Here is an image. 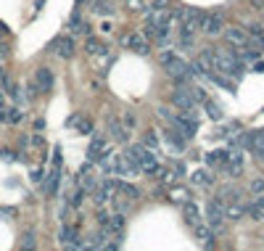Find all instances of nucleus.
Returning a JSON list of instances; mask_svg holds the SVG:
<instances>
[{"instance_id": "9", "label": "nucleus", "mask_w": 264, "mask_h": 251, "mask_svg": "<svg viewBox=\"0 0 264 251\" xmlns=\"http://www.w3.org/2000/svg\"><path fill=\"white\" fill-rule=\"evenodd\" d=\"M224 37H227V42L233 48H246L248 45V32L243 27H227L224 29Z\"/></svg>"}, {"instance_id": "31", "label": "nucleus", "mask_w": 264, "mask_h": 251, "mask_svg": "<svg viewBox=\"0 0 264 251\" xmlns=\"http://www.w3.org/2000/svg\"><path fill=\"white\" fill-rule=\"evenodd\" d=\"M143 37H148V40H153V37H156V27H153L151 21H145V27H143Z\"/></svg>"}, {"instance_id": "30", "label": "nucleus", "mask_w": 264, "mask_h": 251, "mask_svg": "<svg viewBox=\"0 0 264 251\" xmlns=\"http://www.w3.org/2000/svg\"><path fill=\"white\" fill-rule=\"evenodd\" d=\"M21 246H24V249H35V246H37V243H35V233H32V230H29V233H27V235H24V241H21Z\"/></svg>"}, {"instance_id": "8", "label": "nucleus", "mask_w": 264, "mask_h": 251, "mask_svg": "<svg viewBox=\"0 0 264 251\" xmlns=\"http://www.w3.org/2000/svg\"><path fill=\"white\" fill-rule=\"evenodd\" d=\"M50 50H53V53L56 56H59V59H72V56H74V40H72V37H56V40L53 42H50Z\"/></svg>"}, {"instance_id": "40", "label": "nucleus", "mask_w": 264, "mask_h": 251, "mask_svg": "<svg viewBox=\"0 0 264 251\" xmlns=\"http://www.w3.org/2000/svg\"><path fill=\"white\" fill-rule=\"evenodd\" d=\"M254 204H256V207H259V209L264 211V196H262V193H259V198H256V201H254Z\"/></svg>"}, {"instance_id": "5", "label": "nucleus", "mask_w": 264, "mask_h": 251, "mask_svg": "<svg viewBox=\"0 0 264 251\" xmlns=\"http://www.w3.org/2000/svg\"><path fill=\"white\" fill-rule=\"evenodd\" d=\"M206 220H209V228L214 230V233H220V230H222V222H224V207H222L220 198L209 201V207H206Z\"/></svg>"}, {"instance_id": "27", "label": "nucleus", "mask_w": 264, "mask_h": 251, "mask_svg": "<svg viewBox=\"0 0 264 251\" xmlns=\"http://www.w3.org/2000/svg\"><path fill=\"white\" fill-rule=\"evenodd\" d=\"M243 214H246V209L241 207H224V220H241Z\"/></svg>"}, {"instance_id": "17", "label": "nucleus", "mask_w": 264, "mask_h": 251, "mask_svg": "<svg viewBox=\"0 0 264 251\" xmlns=\"http://www.w3.org/2000/svg\"><path fill=\"white\" fill-rule=\"evenodd\" d=\"M246 32H248V42L254 45V48H262L264 50V29L254 24V27H248Z\"/></svg>"}, {"instance_id": "15", "label": "nucleus", "mask_w": 264, "mask_h": 251, "mask_svg": "<svg viewBox=\"0 0 264 251\" xmlns=\"http://www.w3.org/2000/svg\"><path fill=\"white\" fill-rule=\"evenodd\" d=\"M193 228H196V238L203 243V246H214V230H211V228H203L201 222L193 225Z\"/></svg>"}, {"instance_id": "13", "label": "nucleus", "mask_w": 264, "mask_h": 251, "mask_svg": "<svg viewBox=\"0 0 264 251\" xmlns=\"http://www.w3.org/2000/svg\"><path fill=\"white\" fill-rule=\"evenodd\" d=\"M106 125H108V132H111V138H114V140H119V143H124L130 132H127V127L122 125V122H119L117 117H114V114H108V117H106Z\"/></svg>"}, {"instance_id": "39", "label": "nucleus", "mask_w": 264, "mask_h": 251, "mask_svg": "<svg viewBox=\"0 0 264 251\" xmlns=\"http://www.w3.org/2000/svg\"><path fill=\"white\" fill-rule=\"evenodd\" d=\"M185 196H188L185 190H175V201H185Z\"/></svg>"}, {"instance_id": "19", "label": "nucleus", "mask_w": 264, "mask_h": 251, "mask_svg": "<svg viewBox=\"0 0 264 251\" xmlns=\"http://www.w3.org/2000/svg\"><path fill=\"white\" fill-rule=\"evenodd\" d=\"M203 108H206V117H209V119H214V122L222 119V106L217 104V101H209V98H206V101H203Z\"/></svg>"}, {"instance_id": "11", "label": "nucleus", "mask_w": 264, "mask_h": 251, "mask_svg": "<svg viewBox=\"0 0 264 251\" xmlns=\"http://www.w3.org/2000/svg\"><path fill=\"white\" fill-rule=\"evenodd\" d=\"M172 104H175L177 108H183V111L196 108V101H193V95L188 93V87H177L175 93H172Z\"/></svg>"}, {"instance_id": "6", "label": "nucleus", "mask_w": 264, "mask_h": 251, "mask_svg": "<svg viewBox=\"0 0 264 251\" xmlns=\"http://www.w3.org/2000/svg\"><path fill=\"white\" fill-rule=\"evenodd\" d=\"M122 42H124V48H130L132 53H138V56H148V40L143 37V32H130V35H124L122 37Z\"/></svg>"}, {"instance_id": "24", "label": "nucleus", "mask_w": 264, "mask_h": 251, "mask_svg": "<svg viewBox=\"0 0 264 251\" xmlns=\"http://www.w3.org/2000/svg\"><path fill=\"white\" fill-rule=\"evenodd\" d=\"M93 11L101 16H108V14H114V5H111V0H95Z\"/></svg>"}, {"instance_id": "36", "label": "nucleus", "mask_w": 264, "mask_h": 251, "mask_svg": "<svg viewBox=\"0 0 264 251\" xmlns=\"http://www.w3.org/2000/svg\"><path fill=\"white\" fill-rule=\"evenodd\" d=\"M122 122H124V127H127V130H132V127L138 125V119H135L132 114H124V117H122Z\"/></svg>"}, {"instance_id": "7", "label": "nucleus", "mask_w": 264, "mask_h": 251, "mask_svg": "<svg viewBox=\"0 0 264 251\" xmlns=\"http://www.w3.org/2000/svg\"><path fill=\"white\" fill-rule=\"evenodd\" d=\"M198 27L203 29V35L217 37V35H222L224 19H222V14H209V16H203V19H201V24H198Z\"/></svg>"}, {"instance_id": "35", "label": "nucleus", "mask_w": 264, "mask_h": 251, "mask_svg": "<svg viewBox=\"0 0 264 251\" xmlns=\"http://www.w3.org/2000/svg\"><path fill=\"white\" fill-rule=\"evenodd\" d=\"M246 211H248V214H251V217H254V220H262V214H264V211H262L259 207H256V204H251V207H248Z\"/></svg>"}, {"instance_id": "28", "label": "nucleus", "mask_w": 264, "mask_h": 251, "mask_svg": "<svg viewBox=\"0 0 264 251\" xmlns=\"http://www.w3.org/2000/svg\"><path fill=\"white\" fill-rule=\"evenodd\" d=\"M85 196H87V190L80 185V188L74 190V196H72V201H69V204H72L74 209H80V207H82V201H85Z\"/></svg>"}, {"instance_id": "29", "label": "nucleus", "mask_w": 264, "mask_h": 251, "mask_svg": "<svg viewBox=\"0 0 264 251\" xmlns=\"http://www.w3.org/2000/svg\"><path fill=\"white\" fill-rule=\"evenodd\" d=\"M193 183H198V185H211V183H214V177H211L209 175V172H196V175H193Z\"/></svg>"}, {"instance_id": "26", "label": "nucleus", "mask_w": 264, "mask_h": 251, "mask_svg": "<svg viewBox=\"0 0 264 251\" xmlns=\"http://www.w3.org/2000/svg\"><path fill=\"white\" fill-rule=\"evenodd\" d=\"M230 156H233V153H227V151H211V153H206V164H220Z\"/></svg>"}, {"instance_id": "4", "label": "nucleus", "mask_w": 264, "mask_h": 251, "mask_svg": "<svg viewBox=\"0 0 264 251\" xmlns=\"http://www.w3.org/2000/svg\"><path fill=\"white\" fill-rule=\"evenodd\" d=\"M59 246L63 249H85V241H80V233H77L74 225H61L59 230Z\"/></svg>"}, {"instance_id": "21", "label": "nucleus", "mask_w": 264, "mask_h": 251, "mask_svg": "<svg viewBox=\"0 0 264 251\" xmlns=\"http://www.w3.org/2000/svg\"><path fill=\"white\" fill-rule=\"evenodd\" d=\"M119 188V193L124 198H130V201H138L140 198V188H135V185H130V183H122V185H117Z\"/></svg>"}, {"instance_id": "25", "label": "nucleus", "mask_w": 264, "mask_h": 251, "mask_svg": "<svg viewBox=\"0 0 264 251\" xmlns=\"http://www.w3.org/2000/svg\"><path fill=\"white\" fill-rule=\"evenodd\" d=\"M5 122H8V125H19V122H24V111H21V108H5Z\"/></svg>"}, {"instance_id": "37", "label": "nucleus", "mask_w": 264, "mask_h": 251, "mask_svg": "<svg viewBox=\"0 0 264 251\" xmlns=\"http://www.w3.org/2000/svg\"><path fill=\"white\" fill-rule=\"evenodd\" d=\"M42 180H45V169H35V172H32V183L42 185Z\"/></svg>"}, {"instance_id": "32", "label": "nucleus", "mask_w": 264, "mask_h": 251, "mask_svg": "<svg viewBox=\"0 0 264 251\" xmlns=\"http://www.w3.org/2000/svg\"><path fill=\"white\" fill-rule=\"evenodd\" d=\"M143 146H145V148H151V151H156V146H159V140H156V135H145V140H143Z\"/></svg>"}, {"instance_id": "43", "label": "nucleus", "mask_w": 264, "mask_h": 251, "mask_svg": "<svg viewBox=\"0 0 264 251\" xmlns=\"http://www.w3.org/2000/svg\"><path fill=\"white\" fill-rule=\"evenodd\" d=\"M8 56V50H5V45H0V59H5Z\"/></svg>"}, {"instance_id": "12", "label": "nucleus", "mask_w": 264, "mask_h": 251, "mask_svg": "<svg viewBox=\"0 0 264 251\" xmlns=\"http://www.w3.org/2000/svg\"><path fill=\"white\" fill-rule=\"evenodd\" d=\"M53 72H50L48 66H40L35 72V85L40 87V93H48V90H53Z\"/></svg>"}, {"instance_id": "10", "label": "nucleus", "mask_w": 264, "mask_h": 251, "mask_svg": "<svg viewBox=\"0 0 264 251\" xmlns=\"http://www.w3.org/2000/svg\"><path fill=\"white\" fill-rule=\"evenodd\" d=\"M114 190H117V183H114V180H106V183H101L98 185V188H95V207H103V204H108V201H111V193Z\"/></svg>"}, {"instance_id": "41", "label": "nucleus", "mask_w": 264, "mask_h": 251, "mask_svg": "<svg viewBox=\"0 0 264 251\" xmlns=\"http://www.w3.org/2000/svg\"><path fill=\"white\" fill-rule=\"evenodd\" d=\"M35 130H37V132L45 130V122H42V119H37V122H35Z\"/></svg>"}, {"instance_id": "18", "label": "nucleus", "mask_w": 264, "mask_h": 251, "mask_svg": "<svg viewBox=\"0 0 264 251\" xmlns=\"http://www.w3.org/2000/svg\"><path fill=\"white\" fill-rule=\"evenodd\" d=\"M248 146H251V151H254L256 156H264V130H259L256 135H251Z\"/></svg>"}, {"instance_id": "14", "label": "nucleus", "mask_w": 264, "mask_h": 251, "mask_svg": "<svg viewBox=\"0 0 264 251\" xmlns=\"http://www.w3.org/2000/svg\"><path fill=\"white\" fill-rule=\"evenodd\" d=\"M164 143L169 146L175 153H183V151H185V138H183L177 130H166V132H164Z\"/></svg>"}, {"instance_id": "33", "label": "nucleus", "mask_w": 264, "mask_h": 251, "mask_svg": "<svg viewBox=\"0 0 264 251\" xmlns=\"http://www.w3.org/2000/svg\"><path fill=\"white\" fill-rule=\"evenodd\" d=\"M251 193H254V196L264 193V180H254V183H251Z\"/></svg>"}, {"instance_id": "16", "label": "nucleus", "mask_w": 264, "mask_h": 251, "mask_svg": "<svg viewBox=\"0 0 264 251\" xmlns=\"http://www.w3.org/2000/svg\"><path fill=\"white\" fill-rule=\"evenodd\" d=\"M85 50H87V53H93V56H106L108 53L106 45H103L98 37H90V35H87V40H85Z\"/></svg>"}, {"instance_id": "2", "label": "nucleus", "mask_w": 264, "mask_h": 251, "mask_svg": "<svg viewBox=\"0 0 264 251\" xmlns=\"http://www.w3.org/2000/svg\"><path fill=\"white\" fill-rule=\"evenodd\" d=\"M130 153L135 156L138 169L143 172V175H156V172L162 169V164H159V159H156V151H151V148H145V146H130Z\"/></svg>"}, {"instance_id": "38", "label": "nucleus", "mask_w": 264, "mask_h": 251, "mask_svg": "<svg viewBox=\"0 0 264 251\" xmlns=\"http://www.w3.org/2000/svg\"><path fill=\"white\" fill-rule=\"evenodd\" d=\"M164 8H169V0H156L153 3V11H164Z\"/></svg>"}, {"instance_id": "3", "label": "nucleus", "mask_w": 264, "mask_h": 251, "mask_svg": "<svg viewBox=\"0 0 264 251\" xmlns=\"http://www.w3.org/2000/svg\"><path fill=\"white\" fill-rule=\"evenodd\" d=\"M108 156H111V148L106 146V138L93 130V140H90V148H87V162L101 164L103 159H108Z\"/></svg>"}, {"instance_id": "23", "label": "nucleus", "mask_w": 264, "mask_h": 251, "mask_svg": "<svg viewBox=\"0 0 264 251\" xmlns=\"http://www.w3.org/2000/svg\"><path fill=\"white\" fill-rule=\"evenodd\" d=\"M185 220H188L190 225H198V222H201V217H198V207H196L193 201L185 204Z\"/></svg>"}, {"instance_id": "20", "label": "nucleus", "mask_w": 264, "mask_h": 251, "mask_svg": "<svg viewBox=\"0 0 264 251\" xmlns=\"http://www.w3.org/2000/svg\"><path fill=\"white\" fill-rule=\"evenodd\" d=\"M69 29H72V32H82V35H90V27L82 21V16L77 14V11L72 14V19H69Z\"/></svg>"}, {"instance_id": "1", "label": "nucleus", "mask_w": 264, "mask_h": 251, "mask_svg": "<svg viewBox=\"0 0 264 251\" xmlns=\"http://www.w3.org/2000/svg\"><path fill=\"white\" fill-rule=\"evenodd\" d=\"M159 63L166 69V74H169L172 80H177V77H196L193 63H188L185 59H180L175 50H169V48H164L162 53H159Z\"/></svg>"}, {"instance_id": "42", "label": "nucleus", "mask_w": 264, "mask_h": 251, "mask_svg": "<svg viewBox=\"0 0 264 251\" xmlns=\"http://www.w3.org/2000/svg\"><path fill=\"white\" fill-rule=\"evenodd\" d=\"M0 37H8V29H5L3 21H0Z\"/></svg>"}, {"instance_id": "34", "label": "nucleus", "mask_w": 264, "mask_h": 251, "mask_svg": "<svg viewBox=\"0 0 264 251\" xmlns=\"http://www.w3.org/2000/svg\"><path fill=\"white\" fill-rule=\"evenodd\" d=\"M108 217H111V211H103V207H101V211H98V225H101V228H106V225H108Z\"/></svg>"}, {"instance_id": "22", "label": "nucleus", "mask_w": 264, "mask_h": 251, "mask_svg": "<svg viewBox=\"0 0 264 251\" xmlns=\"http://www.w3.org/2000/svg\"><path fill=\"white\" fill-rule=\"evenodd\" d=\"M193 48V32L188 27H180V50Z\"/></svg>"}]
</instances>
